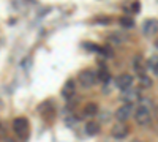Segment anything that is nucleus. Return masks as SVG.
<instances>
[{
  "label": "nucleus",
  "mask_w": 158,
  "mask_h": 142,
  "mask_svg": "<svg viewBox=\"0 0 158 142\" xmlns=\"http://www.w3.org/2000/svg\"><path fill=\"white\" fill-rule=\"evenodd\" d=\"M109 41H112L114 44H122V43L125 41V38L115 33V35H111V36H109Z\"/></svg>",
  "instance_id": "15"
},
{
  "label": "nucleus",
  "mask_w": 158,
  "mask_h": 142,
  "mask_svg": "<svg viewBox=\"0 0 158 142\" xmlns=\"http://www.w3.org/2000/svg\"><path fill=\"white\" fill-rule=\"evenodd\" d=\"M120 24H122V27H125V29H131V27H135V21L131 19V18H127V16L120 18Z\"/></svg>",
  "instance_id": "13"
},
{
  "label": "nucleus",
  "mask_w": 158,
  "mask_h": 142,
  "mask_svg": "<svg viewBox=\"0 0 158 142\" xmlns=\"http://www.w3.org/2000/svg\"><path fill=\"white\" fill-rule=\"evenodd\" d=\"M122 99L125 103H128V104H135V103H138L141 99V95H139V90H133V88H125L122 90Z\"/></svg>",
  "instance_id": "5"
},
{
  "label": "nucleus",
  "mask_w": 158,
  "mask_h": 142,
  "mask_svg": "<svg viewBox=\"0 0 158 142\" xmlns=\"http://www.w3.org/2000/svg\"><path fill=\"white\" fill-rule=\"evenodd\" d=\"M85 133L87 136H97L100 133V125L97 122H89L85 125Z\"/></svg>",
  "instance_id": "10"
},
{
  "label": "nucleus",
  "mask_w": 158,
  "mask_h": 142,
  "mask_svg": "<svg viewBox=\"0 0 158 142\" xmlns=\"http://www.w3.org/2000/svg\"><path fill=\"white\" fill-rule=\"evenodd\" d=\"M30 65H32V59H27V60L22 62V67H24V68H25V67H30Z\"/></svg>",
  "instance_id": "16"
},
{
  "label": "nucleus",
  "mask_w": 158,
  "mask_h": 142,
  "mask_svg": "<svg viewBox=\"0 0 158 142\" xmlns=\"http://www.w3.org/2000/svg\"><path fill=\"white\" fill-rule=\"evenodd\" d=\"M156 47H158V40H156Z\"/></svg>",
  "instance_id": "20"
},
{
  "label": "nucleus",
  "mask_w": 158,
  "mask_h": 142,
  "mask_svg": "<svg viewBox=\"0 0 158 142\" xmlns=\"http://www.w3.org/2000/svg\"><path fill=\"white\" fill-rule=\"evenodd\" d=\"M98 24H109V19H97Z\"/></svg>",
  "instance_id": "18"
},
{
  "label": "nucleus",
  "mask_w": 158,
  "mask_h": 142,
  "mask_svg": "<svg viewBox=\"0 0 158 142\" xmlns=\"http://www.w3.org/2000/svg\"><path fill=\"white\" fill-rule=\"evenodd\" d=\"M97 82H98V77H97L95 71H92V70H84V71L79 73V76H77V84L81 87H84V88L94 87Z\"/></svg>",
  "instance_id": "1"
},
{
  "label": "nucleus",
  "mask_w": 158,
  "mask_h": 142,
  "mask_svg": "<svg viewBox=\"0 0 158 142\" xmlns=\"http://www.w3.org/2000/svg\"><path fill=\"white\" fill-rule=\"evenodd\" d=\"M13 130H15V133L19 137L25 139V137H27V131H29V122H27V119H25V117L15 119V120H13Z\"/></svg>",
  "instance_id": "2"
},
{
  "label": "nucleus",
  "mask_w": 158,
  "mask_h": 142,
  "mask_svg": "<svg viewBox=\"0 0 158 142\" xmlns=\"http://www.w3.org/2000/svg\"><path fill=\"white\" fill-rule=\"evenodd\" d=\"M84 114L89 115V117H94V115L98 114V106L95 104V103H90V104H87L84 108Z\"/></svg>",
  "instance_id": "12"
},
{
  "label": "nucleus",
  "mask_w": 158,
  "mask_h": 142,
  "mask_svg": "<svg viewBox=\"0 0 158 142\" xmlns=\"http://www.w3.org/2000/svg\"><path fill=\"white\" fill-rule=\"evenodd\" d=\"M139 87L141 88H150L152 87V79L147 74H139Z\"/></svg>",
  "instance_id": "11"
},
{
  "label": "nucleus",
  "mask_w": 158,
  "mask_h": 142,
  "mask_svg": "<svg viewBox=\"0 0 158 142\" xmlns=\"http://www.w3.org/2000/svg\"><path fill=\"white\" fill-rule=\"evenodd\" d=\"M127 134H128V128H127V125L123 122H118L117 125H114L112 136L115 139H123V137H127Z\"/></svg>",
  "instance_id": "9"
},
{
  "label": "nucleus",
  "mask_w": 158,
  "mask_h": 142,
  "mask_svg": "<svg viewBox=\"0 0 158 142\" xmlns=\"http://www.w3.org/2000/svg\"><path fill=\"white\" fill-rule=\"evenodd\" d=\"M149 65H150V68H152L153 74H155V76H158V57H152V59L149 60Z\"/></svg>",
  "instance_id": "14"
},
{
  "label": "nucleus",
  "mask_w": 158,
  "mask_h": 142,
  "mask_svg": "<svg viewBox=\"0 0 158 142\" xmlns=\"http://www.w3.org/2000/svg\"><path fill=\"white\" fill-rule=\"evenodd\" d=\"M139 8H141L139 6V2H135L133 3V11H139Z\"/></svg>",
  "instance_id": "17"
},
{
  "label": "nucleus",
  "mask_w": 158,
  "mask_h": 142,
  "mask_svg": "<svg viewBox=\"0 0 158 142\" xmlns=\"http://www.w3.org/2000/svg\"><path fill=\"white\" fill-rule=\"evenodd\" d=\"M131 142H139V140H136V139H135V140H131Z\"/></svg>",
  "instance_id": "19"
},
{
  "label": "nucleus",
  "mask_w": 158,
  "mask_h": 142,
  "mask_svg": "<svg viewBox=\"0 0 158 142\" xmlns=\"http://www.w3.org/2000/svg\"><path fill=\"white\" fill-rule=\"evenodd\" d=\"M74 93H76V82L73 79H68L62 87V96L65 99H70Z\"/></svg>",
  "instance_id": "6"
},
{
  "label": "nucleus",
  "mask_w": 158,
  "mask_h": 142,
  "mask_svg": "<svg viewBox=\"0 0 158 142\" xmlns=\"http://www.w3.org/2000/svg\"><path fill=\"white\" fill-rule=\"evenodd\" d=\"M135 119L138 122V125L141 126H147L150 122H152V115H150V109L147 108H144V106H138L136 109V114H135Z\"/></svg>",
  "instance_id": "3"
},
{
  "label": "nucleus",
  "mask_w": 158,
  "mask_h": 142,
  "mask_svg": "<svg viewBox=\"0 0 158 142\" xmlns=\"http://www.w3.org/2000/svg\"><path fill=\"white\" fill-rule=\"evenodd\" d=\"M142 30H144V35H147V36L155 35L158 32V21L156 19L146 21V22H144V25H142Z\"/></svg>",
  "instance_id": "8"
},
{
  "label": "nucleus",
  "mask_w": 158,
  "mask_h": 142,
  "mask_svg": "<svg viewBox=\"0 0 158 142\" xmlns=\"http://www.w3.org/2000/svg\"><path fill=\"white\" fill-rule=\"evenodd\" d=\"M131 112H133V104H123V106H120L117 111H115V119H117V122H127L130 117H131Z\"/></svg>",
  "instance_id": "4"
},
{
  "label": "nucleus",
  "mask_w": 158,
  "mask_h": 142,
  "mask_svg": "<svg viewBox=\"0 0 158 142\" xmlns=\"http://www.w3.org/2000/svg\"><path fill=\"white\" fill-rule=\"evenodd\" d=\"M131 84H133V76L131 74H120L115 79V85L120 88V90H125V88H130L131 87Z\"/></svg>",
  "instance_id": "7"
}]
</instances>
